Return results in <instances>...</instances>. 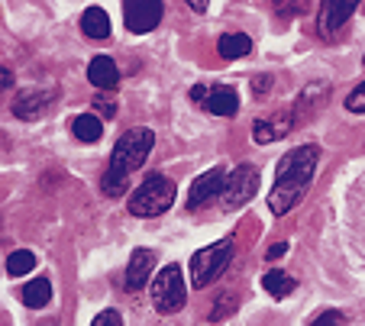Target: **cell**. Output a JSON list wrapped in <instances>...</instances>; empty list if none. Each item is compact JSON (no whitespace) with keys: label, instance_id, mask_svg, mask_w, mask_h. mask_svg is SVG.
Returning a JSON list of instances; mask_svg holds the SVG:
<instances>
[{"label":"cell","instance_id":"29","mask_svg":"<svg viewBox=\"0 0 365 326\" xmlns=\"http://www.w3.org/2000/svg\"><path fill=\"white\" fill-rule=\"evenodd\" d=\"M185 4L191 10H197V14H204V10H207V0H185Z\"/></svg>","mask_w":365,"mask_h":326},{"label":"cell","instance_id":"26","mask_svg":"<svg viewBox=\"0 0 365 326\" xmlns=\"http://www.w3.org/2000/svg\"><path fill=\"white\" fill-rule=\"evenodd\" d=\"M252 88H255V98H265V94H269V88H272V78L259 75V78L252 81Z\"/></svg>","mask_w":365,"mask_h":326},{"label":"cell","instance_id":"19","mask_svg":"<svg viewBox=\"0 0 365 326\" xmlns=\"http://www.w3.org/2000/svg\"><path fill=\"white\" fill-rule=\"evenodd\" d=\"M71 132H75V139H81V142H97L103 126L94 113H81V117H75V123H71Z\"/></svg>","mask_w":365,"mask_h":326},{"label":"cell","instance_id":"12","mask_svg":"<svg viewBox=\"0 0 365 326\" xmlns=\"http://www.w3.org/2000/svg\"><path fill=\"white\" fill-rule=\"evenodd\" d=\"M88 81L94 84V88H101V90L117 88L120 71H117V65H113V58L110 56H94L91 58L88 62Z\"/></svg>","mask_w":365,"mask_h":326},{"label":"cell","instance_id":"18","mask_svg":"<svg viewBox=\"0 0 365 326\" xmlns=\"http://www.w3.org/2000/svg\"><path fill=\"white\" fill-rule=\"evenodd\" d=\"M262 288L272 294V298H278V300H282V298H288V294L294 291V278H291V275H284L282 268H272L269 275L262 278Z\"/></svg>","mask_w":365,"mask_h":326},{"label":"cell","instance_id":"6","mask_svg":"<svg viewBox=\"0 0 365 326\" xmlns=\"http://www.w3.org/2000/svg\"><path fill=\"white\" fill-rule=\"evenodd\" d=\"M255 191H259V168L242 162L240 168H233V172L227 174V184H223V194H220L223 210L246 207V204L255 197Z\"/></svg>","mask_w":365,"mask_h":326},{"label":"cell","instance_id":"25","mask_svg":"<svg viewBox=\"0 0 365 326\" xmlns=\"http://www.w3.org/2000/svg\"><path fill=\"white\" fill-rule=\"evenodd\" d=\"M91 326H123V317L117 310H103V313H97V320Z\"/></svg>","mask_w":365,"mask_h":326},{"label":"cell","instance_id":"13","mask_svg":"<svg viewBox=\"0 0 365 326\" xmlns=\"http://www.w3.org/2000/svg\"><path fill=\"white\" fill-rule=\"evenodd\" d=\"M152 265H155V256L149 249H136L130 256V265H126V288L130 291H139V288L149 281Z\"/></svg>","mask_w":365,"mask_h":326},{"label":"cell","instance_id":"31","mask_svg":"<svg viewBox=\"0 0 365 326\" xmlns=\"http://www.w3.org/2000/svg\"><path fill=\"white\" fill-rule=\"evenodd\" d=\"M362 65H365V58H362Z\"/></svg>","mask_w":365,"mask_h":326},{"label":"cell","instance_id":"21","mask_svg":"<svg viewBox=\"0 0 365 326\" xmlns=\"http://www.w3.org/2000/svg\"><path fill=\"white\" fill-rule=\"evenodd\" d=\"M310 7V0H278V14L284 16V20H291V16H304Z\"/></svg>","mask_w":365,"mask_h":326},{"label":"cell","instance_id":"8","mask_svg":"<svg viewBox=\"0 0 365 326\" xmlns=\"http://www.w3.org/2000/svg\"><path fill=\"white\" fill-rule=\"evenodd\" d=\"M223 184H227V172L220 165L204 172L200 178H194L191 191H187V210H200L214 201L217 194H223Z\"/></svg>","mask_w":365,"mask_h":326},{"label":"cell","instance_id":"17","mask_svg":"<svg viewBox=\"0 0 365 326\" xmlns=\"http://www.w3.org/2000/svg\"><path fill=\"white\" fill-rule=\"evenodd\" d=\"M291 123H294L291 117H284L282 123H269V120H255V123H252V136H255V142H259V146H269V142L282 139L284 132L291 130Z\"/></svg>","mask_w":365,"mask_h":326},{"label":"cell","instance_id":"27","mask_svg":"<svg viewBox=\"0 0 365 326\" xmlns=\"http://www.w3.org/2000/svg\"><path fill=\"white\" fill-rule=\"evenodd\" d=\"M94 110H101V117L107 120L117 117V104H107V100H94Z\"/></svg>","mask_w":365,"mask_h":326},{"label":"cell","instance_id":"2","mask_svg":"<svg viewBox=\"0 0 365 326\" xmlns=\"http://www.w3.org/2000/svg\"><path fill=\"white\" fill-rule=\"evenodd\" d=\"M152 142H155V132L145 130V126H133L123 136L117 139V146L110 152V168L103 172L101 178V191L107 197H123L130 191V174L149 159Z\"/></svg>","mask_w":365,"mask_h":326},{"label":"cell","instance_id":"10","mask_svg":"<svg viewBox=\"0 0 365 326\" xmlns=\"http://www.w3.org/2000/svg\"><path fill=\"white\" fill-rule=\"evenodd\" d=\"M359 0H324V10H320V29L324 33H336L349 23V16L356 14Z\"/></svg>","mask_w":365,"mask_h":326},{"label":"cell","instance_id":"28","mask_svg":"<svg viewBox=\"0 0 365 326\" xmlns=\"http://www.w3.org/2000/svg\"><path fill=\"white\" fill-rule=\"evenodd\" d=\"M284 252H288V243H275V246L269 249V258H282Z\"/></svg>","mask_w":365,"mask_h":326},{"label":"cell","instance_id":"11","mask_svg":"<svg viewBox=\"0 0 365 326\" xmlns=\"http://www.w3.org/2000/svg\"><path fill=\"white\" fill-rule=\"evenodd\" d=\"M200 107H204L207 113H217V117H233V113L240 110V94H236L233 88H227V84H220V88L207 90V100Z\"/></svg>","mask_w":365,"mask_h":326},{"label":"cell","instance_id":"9","mask_svg":"<svg viewBox=\"0 0 365 326\" xmlns=\"http://www.w3.org/2000/svg\"><path fill=\"white\" fill-rule=\"evenodd\" d=\"M52 100H56V90H23L14 100V113L20 120H36L52 107Z\"/></svg>","mask_w":365,"mask_h":326},{"label":"cell","instance_id":"14","mask_svg":"<svg viewBox=\"0 0 365 326\" xmlns=\"http://www.w3.org/2000/svg\"><path fill=\"white\" fill-rule=\"evenodd\" d=\"M81 33L88 36V39H107L110 36V16H107V10L101 7H88L81 16Z\"/></svg>","mask_w":365,"mask_h":326},{"label":"cell","instance_id":"1","mask_svg":"<svg viewBox=\"0 0 365 326\" xmlns=\"http://www.w3.org/2000/svg\"><path fill=\"white\" fill-rule=\"evenodd\" d=\"M320 165V149L317 146H297L278 162L275 184L269 191V210L275 216H284L297 201L304 197L310 178Z\"/></svg>","mask_w":365,"mask_h":326},{"label":"cell","instance_id":"7","mask_svg":"<svg viewBox=\"0 0 365 326\" xmlns=\"http://www.w3.org/2000/svg\"><path fill=\"white\" fill-rule=\"evenodd\" d=\"M123 23L130 33H152L162 23V0H123Z\"/></svg>","mask_w":365,"mask_h":326},{"label":"cell","instance_id":"4","mask_svg":"<svg viewBox=\"0 0 365 326\" xmlns=\"http://www.w3.org/2000/svg\"><path fill=\"white\" fill-rule=\"evenodd\" d=\"M230 258H233V243L230 239H220V243L214 246H204V249H197L191 256V288H207L210 281H217V278L227 271Z\"/></svg>","mask_w":365,"mask_h":326},{"label":"cell","instance_id":"23","mask_svg":"<svg viewBox=\"0 0 365 326\" xmlns=\"http://www.w3.org/2000/svg\"><path fill=\"white\" fill-rule=\"evenodd\" d=\"M346 110L349 113H365V81L359 88H352V94L346 98Z\"/></svg>","mask_w":365,"mask_h":326},{"label":"cell","instance_id":"15","mask_svg":"<svg viewBox=\"0 0 365 326\" xmlns=\"http://www.w3.org/2000/svg\"><path fill=\"white\" fill-rule=\"evenodd\" d=\"M249 49H252V39L242 33H227V36H220V42H217V52H220V58H227V62L249 56Z\"/></svg>","mask_w":365,"mask_h":326},{"label":"cell","instance_id":"22","mask_svg":"<svg viewBox=\"0 0 365 326\" xmlns=\"http://www.w3.org/2000/svg\"><path fill=\"white\" fill-rule=\"evenodd\" d=\"M233 310H236V294L227 291L220 304H214V310H210V323H220V320L227 317V313H233Z\"/></svg>","mask_w":365,"mask_h":326},{"label":"cell","instance_id":"24","mask_svg":"<svg viewBox=\"0 0 365 326\" xmlns=\"http://www.w3.org/2000/svg\"><path fill=\"white\" fill-rule=\"evenodd\" d=\"M310 326H346V317L339 310H324L314 317V323Z\"/></svg>","mask_w":365,"mask_h":326},{"label":"cell","instance_id":"16","mask_svg":"<svg viewBox=\"0 0 365 326\" xmlns=\"http://www.w3.org/2000/svg\"><path fill=\"white\" fill-rule=\"evenodd\" d=\"M20 300L26 307H33V310L46 307L48 300H52V285H48V278H36V281H29V285L20 291Z\"/></svg>","mask_w":365,"mask_h":326},{"label":"cell","instance_id":"3","mask_svg":"<svg viewBox=\"0 0 365 326\" xmlns=\"http://www.w3.org/2000/svg\"><path fill=\"white\" fill-rule=\"evenodd\" d=\"M175 204V181L165 174H149L130 194V214L133 216H159Z\"/></svg>","mask_w":365,"mask_h":326},{"label":"cell","instance_id":"20","mask_svg":"<svg viewBox=\"0 0 365 326\" xmlns=\"http://www.w3.org/2000/svg\"><path fill=\"white\" fill-rule=\"evenodd\" d=\"M36 268V256L29 249H16V252H10L7 256V275L10 278H20V275H26V271H33Z\"/></svg>","mask_w":365,"mask_h":326},{"label":"cell","instance_id":"5","mask_svg":"<svg viewBox=\"0 0 365 326\" xmlns=\"http://www.w3.org/2000/svg\"><path fill=\"white\" fill-rule=\"evenodd\" d=\"M187 300V288H185V275L178 265H165L152 281V304L159 313H178Z\"/></svg>","mask_w":365,"mask_h":326},{"label":"cell","instance_id":"30","mask_svg":"<svg viewBox=\"0 0 365 326\" xmlns=\"http://www.w3.org/2000/svg\"><path fill=\"white\" fill-rule=\"evenodd\" d=\"M0 78H4V88H10V84H14V75H10L7 68H4V75H0Z\"/></svg>","mask_w":365,"mask_h":326}]
</instances>
